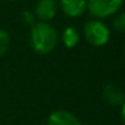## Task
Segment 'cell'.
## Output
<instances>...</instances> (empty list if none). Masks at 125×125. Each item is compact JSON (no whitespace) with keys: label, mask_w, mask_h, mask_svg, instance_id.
Wrapping results in <instances>:
<instances>
[{"label":"cell","mask_w":125,"mask_h":125,"mask_svg":"<svg viewBox=\"0 0 125 125\" xmlns=\"http://www.w3.org/2000/svg\"><path fill=\"white\" fill-rule=\"evenodd\" d=\"M60 5L62 11L68 16L79 17L85 12L87 8V1L86 0H61Z\"/></svg>","instance_id":"obj_5"},{"label":"cell","mask_w":125,"mask_h":125,"mask_svg":"<svg viewBox=\"0 0 125 125\" xmlns=\"http://www.w3.org/2000/svg\"><path fill=\"white\" fill-rule=\"evenodd\" d=\"M9 43H10V38L8 32H5L4 30H0V56H3L8 52Z\"/></svg>","instance_id":"obj_9"},{"label":"cell","mask_w":125,"mask_h":125,"mask_svg":"<svg viewBox=\"0 0 125 125\" xmlns=\"http://www.w3.org/2000/svg\"><path fill=\"white\" fill-rule=\"evenodd\" d=\"M113 26L116 31L119 32H124L125 31V16L124 14H120L119 16H116L113 21Z\"/></svg>","instance_id":"obj_10"},{"label":"cell","mask_w":125,"mask_h":125,"mask_svg":"<svg viewBox=\"0 0 125 125\" xmlns=\"http://www.w3.org/2000/svg\"><path fill=\"white\" fill-rule=\"evenodd\" d=\"M56 12L55 0H39L36 6V15L42 21H49Z\"/></svg>","instance_id":"obj_6"},{"label":"cell","mask_w":125,"mask_h":125,"mask_svg":"<svg viewBox=\"0 0 125 125\" xmlns=\"http://www.w3.org/2000/svg\"><path fill=\"white\" fill-rule=\"evenodd\" d=\"M48 125H81V123L70 112L55 110L49 115Z\"/></svg>","instance_id":"obj_4"},{"label":"cell","mask_w":125,"mask_h":125,"mask_svg":"<svg viewBox=\"0 0 125 125\" xmlns=\"http://www.w3.org/2000/svg\"><path fill=\"white\" fill-rule=\"evenodd\" d=\"M103 98L110 105H123L124 92L116 85H107L103 88Z\"/></svg>","instance_id":"obj_7"},{"label":"cell","mask_w":125,"mask_h":125,"mask_svg":"<svg viewBox=\"0 0 125 125\" xmlns=\"http://www.w3.org/2000/svg\"><path fill=\"white\" fill-rule=\"evenodd\" d=\"M22 21L26 25H33L34 22V16L30 12V11H23L22 12Z\"/></svg>","instance_id":"obj_11"},{"label":"cell","mask_w":125,"mask_h":125,"mask_svg":"<svg viewBox=\"0 0 125 125\" xmlns=\"http://www.w3.org/2000/svg\"><path fill=\"white\" fill-rule=\"evenodd\" d=\"M109 30L99 21L92 20L85 25V37L90 44L94 47H102L109 41Z\"/></svg>","instance_id":"obj_2"},{"label":"cell","mask_w":125,"mask_h":125,"mask_svg":"<svg viewBox=\"0 0 125 125\" xmlns=\"http://www.w3.org/2000/svg\"><path fill=\"white\" fill-rule=\"evenodd\" d=\"M62 43L65 44L66 48H74L79 43V33L75 28L69 27L62 32Z\"/></svg>","instance_id":"obj_8"},{"label":"cell","mask_w":125,"mask_h":125,"mask_svg":"<svg viewBox=\"0 0 125 125\" xmlns=\"http://www.w3.org/2000/svg\"><path fill=\"white\" fill-rule=\"evenodd\" d=\"M121 6V0H88L87 9L94 17H107L115 14Z\"/></svg>","instance_id":"obj_3"},{"label":"cell","mask_w":125,"mask_h":125,"mask_svg":"<svg viewBox=\"0 0 125 125\" xmlns=\"http://www.w3.org/2000/svg\"><path fill=\"white\" fill-rule=\"evenodd\" d=\"M58 43L56 31L45 22L34 23L31 30V44L32 48L39 54L50 53Z\"/></svg>","instance_id":"obj_1"}]
</instances>
